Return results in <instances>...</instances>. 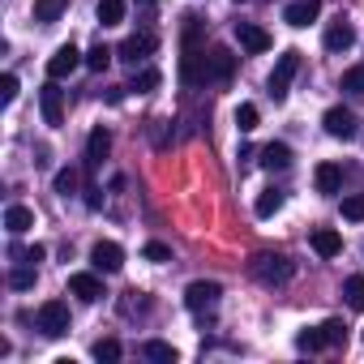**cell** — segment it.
Listing matches in <instances>:
<instances>
[{
  "instance_id": "obj_1",
  "label": "cell",
  "mask_w": 364,
  "mask_h": 364,
  "mask_svg": "<svg viewBox=\"0 0 364 364\" xmlns=\"http://www.w3.org/2000/svg\"><path fill=\"white\" fill-rule=\"evenodd\" d=\"M249 274H253L262 287H283V283L296 274V266H291V257H283V253H253V257H249Z\"/></svg>"
},
{
  "instance_id": "obj_2",
  "label": "cell",
  "mask_w": 364,
  "mask_h": 364,
  "mask_svg": "<svg viewBox=\"0 0 364 364\" xmlns=\"http://www.w3.org/2000/svg\"><path fill=\"white\" fill-rule=\"evenodd\" d=\"M300 73V52L296 48H287L283 56H279V65H274V73H270V99L279 103V99H287V90H291V77Z\"/></svg>"
},
{
  "instance_id": "obj_3",
  "label": "cell",
  "mask_w": 364,
  "mask_h": 364,
  "mask_svg": "<svg viewBox=\"0 0 364 364\" xmlns=\"http://www.w3.org/2000/svg\"><path fill=\"white\" fill-rule=\"evenodd\" d=\"M219 296H223V287L215 283V279H198V283H189L185 287V304H189V313H215V304H219Z\"/></svg>"
},
{
  "instance_id": "obj_4",
  "label": "cell",
  "mask_w": 364,
  "mask_h": 364,
  "mask_svg": "<svg viewBox=\"0 0 364 364\" xmlns=\"http://www.w3.org/2000/svg\"><path fill=\"white\" fill-rule=\"evenodd\" d=\"M35 326H39L48 338H60V334H69V304H65V300H48V304H39V317H35Z\"/></svg>"
},
{
  "instance_id": "obj_5",
  "label": "cell",
  "mask_w": 364,
  "mask_h": 364,
  "mask_svg": "<svg viewBox=\"0 0 364 364\" xmlns=\"http://www.w3.org/2000/svg\"><path fill=\"white\" fill-rule=\"evenodd\" d=\"M154 48H159V39H154L150 31H137V35H129V39L116 48V56H120L124 65H133V69H137L141 60H150V56H154Z\"/></svg>"
},
{
  "instance_id": "obj_6",
  "label": "cell",
  "mask_w": 364,
  "mask_h": 364,
  "mask_svg": "<svg viewBox=\"0 0 364 364\" xmlns=\"http://www.w3.org/2000/svg\"><path fill=\"white\" fill-rule=\"evenodd\" d=\"M321 129H326L330 137H338V141H351L355 129H360V120H355L351 107H330V112L321 116Z\"/></svg>"
},
{
  "instance_id": "obj_7",
  "label": "cell",
  "mask_w": 364,
  "mask_h": 364,
  "mask_svg": "<svg viewBox=\"0 0 364 364\" xmlns=\"http://www.w3.org/2000/svg\"><path fill=\"white\" fill-rule=\"evenodd\" d=\"M39 107H43V124H52V129L65 124V90L56 86V77L39 90Z\"/></svg>"
},
{
  "instance_id": "obj_8",
  "label": "cell",
  "mask_w": 364,
  "mask_h": 364,
  "mask_svg": "<svg viewBox=\"0 0 364 364\" xmlns=\"http://www.w3.org/2000/svg\"><path fill=\"white\" fill-rule=\"evenodd\" d=\"M77 65H86V56L73 48V43H65V48H56L52 56H48V77H56V82H65Z\"/></svg>"
},
{
  "instance_id": "obj_9",
  "label": "cell",
  "mask_w": 364,
  "mask_h": 364,
  "mask_svg": "<svg viewBox=\"0 0 364 364\" xmlns=\"http://www.w3.org/2000/svg\"><path fill=\"white\" fill-rule=\"evenodd\" d=\"M180 82L185 86H202L206 82V52L202 48H185V56H180Z\"/></svg>"
},
{
  "instance_id": "obj_10",
  "label": "cell",
  "mask_w": 364,
  "mask_h": 364,
  "mask_svg": "<svg viewBox=\"0 0 364 364\" xmlns=\"http://www.w3.org/2000/svg\"><path fill=\"white\" fill-rule=\"evenodd\" d=\"M90 262H95V270H103V274H116V270L124 266V249H120L116 240H99V245L90 249Z\"/></svg>"
},
{
  "instance_id": "obj_11",
  "label": "cell",
  "mask_w": 364,
  "mask_h": 364,
  "mask_svg": "<svg viewBox=\"0 0 364 364\" xmlns=\"http://www.w3.org/2000/svg\"><path fill=\"white\" fill-rule=\"evenodd\" d=\"M236 39H240V48L253 52V56H257V52H270V43H274L257 22H236Z\"/></svg>"
},
{
  "instance_id": "obj_12",
  "label": "cell",
  "mask_w": 364,
  "mask_h": 364,
  "mask_svg": "<svg viewBox=\"0 0 364 364\" xmlns=\"http://www.w3.org/2000/svg\"><path fill=\"white\" fill-rule=\"evenodd\" d=\"M232 73H236V56L228 48H215L206 56V82H232Z\"/></svg>"
},
{
  "instance_id": "obj_13",
  "label": "cell",
  "mask_w": 364,
  "mask_h": 364,
  "mask_svg": "<svg viewBox=\"0 0 364 364\" xmlns=\"http://www.w3.org/2000/svg\"><path fill=\"white\" fill-rule=\"evenodd\" d=\"M69 291L77 296V300H86V304H95V300H103L107 291H103V279L99 274H69Z\"/></svg>"
},
{
  "instance_id": "obj_14",
  "label": "cell",
  "mask_w": 364,
  "mask_h": 364,
  "mask_svg": "<svg viewBox=\"0 0 364 364\" xmlns=\"http://www.w3.org/2000/svg\"><path fill=\"white\" fill-rule=\"evenodd\" d=\"M313 185H317V193L334 198V193L343 189V167H338V163H317V171H313Z\"/></svg>"
},
{
  "instance_id": "obj_15",
  "label": "cell",
  "mask_w": 364,
  "mask_h": 364,
  "mask_svg": "<svg viewBox=\"0 0 364 364\" xmlns=\"http://www.w3.org/2000/svg\"><path fill=\"white\" fill-rule=\"evenodd\" d=\"M107 150H112V133L99 124V129H90V137H86V167L95 171L103 159H107Z\"/></svg>"
},
{
  "instance_id": "obj_16",
  "label": "cell",
  "mask_w": 364,
  "mask_h": 364,
  "mask_svg": "<svg viewBox=\"0 0 364 364\" xmlns=\"http://www.w3.org/2000/svg\"><path fill=\"white\" fill-rule=\"evenodd\" d=\"M351 43H355V26H351V22L338 18V22L326 26V52H347Z\"/></svg>"
},
{
  "instance_id": "obj_17",
  "label": "cell",
  "mask_w": 364,
  "mask_h": 364,
  "mask_svg": "<svg viewBox=\"0 0 364 364\" xmlns=\"http://www.w3.org/2000/svg\"><path fill=\"white\" fill-rule=\"evenodd\" d=\"M266 171H287L291 167V146L287 141H270V146H262V159H257Z\"/></svg>"
},
{
  "instance_id": "obj_18",
  "label": "cell",
  "mask_w": 364,
  "mask_h": 364,
  "mask_svg": "<svg viewBox=\"0 0 364 364\" xmlns=\"http://www.w3.org/2000/svg\"><path fill=\"white\" fill-rule=\"evenodd\" d=\"M317 14H321V5H317V0H296V5H287V9H283V22L300 31V26L317 22Z\"/></svg>"
},
{
  "instance_id": "obj_19",
  "label": "cell",
  "mask_w": 364,
  "mask_h": 364,
  "mask_svg": "<svg viewBox=\"0 0 364 364\" xmlns=\"http://www.w3.org/2000/svg\"><path fill=\"white\" fill-rule=\"evenodd\" d=\"M313 253H317V257H338V253H343V236H338L334 228H317V232H313Z\"/></svg>"
},
{
  "instance_id": "obj_20",
  "label": "cell",
  "mask_w": 364,
  "mask_h": 364,
  "mask_svg": "<svg viewBox=\"0 0 364 364\" xmlns=\"http://www.w3.org/2000/svg\"><path fill=\"white\" fill-rule=\"evenodd\" d=\"M5 228H9V236H26L35 228V210L31 206H9L5 210Z\"/></svg>"
},
{
  "instance_id": "obj_21",
  "label": "cell",
  "mask_w": 364,
  "mask_h": 364,
  "mask_svg": "<svg viewBox=\"0 0 364 364\" xmlns=\"http://www.w3.org/2000/svg\"><path fill=\"white\" fill-rule=\"evenodd\" d=\"M279 210H283V189H262L257 202H253V215L257 219H274Z\"/></svg>"
},
{
  "instance_id": "obj_22",
  "label": "cell",
  "mask_w": 364,
  "mask_h": 364,
  "mask_svg": "<svg viewBox=\"0 0 364 364\" xmlns=\"http://www.w3.org/2000/svg\"><path fill=\"white\" fill-rule=\"evenodd\" d=\"M343 296H347V309L351 313H364V274H351L343 283Z\"/></svg>"
},
{
  "instance_id": "obj_23",
  "label": "cell",
  "mask_w": 364,
  "mask_h": 364,
  "mask_svg": "<svg viewBox=\"0 0 364 364\" xmlns=\"http://www.w3.org/2000/svg\"><path fill=\"white\" fill-rule=\"evenodd\" d=\"M65 9H69V0H35V22L48 26V22H56Z\"/></svg>"
},
{
  "instance_id": "obj_24",
  "label": "cell",
  "mask_w": 364,
  "mask_h": 364,
  "mask_svg": "<svg viewBox=\"0 0 364 364\" xmlns=\"http://www.w3.org/2000/svg\"><path fill=\"white\" fill-rule=\"evenodd\" d=\"M141 355H146V360H159V364H176V347L163 343V338H150V343L141 347Z\"/></svg>"
},
{
  "instance_id": "obj_25",
  "label": "cell",
  "mask_w": 364,
  "mask_h": 364,
  "mask_svg": "<svg viewBox=\"0 0 364 364\" xmlns=\"http://www.w3.org/2000/svg\"><path fill=\"white\" fill-rule=\"evenodd\" d=\"M95 14H99L103 26H120V22H124V0H99Z\"/></svg>"
},
{
  "instance_id": "obj_26",
  "label": "cell",
  "mask_w": 364,
  "mask_h": 364,
  "mask_svg": "<svg viewBox=\"0 0 364 364\" xmlns=\"http://www.w3.org/2000/svg\"><path fill=\"white\" fill-rule=\"evenodd\" d=\"M159 82H163V73H159V69H141V73H133L129 90H137V95H150V90H159Z\"/></svg>"
},
{
  "instance_id": "obj_27",
  "label": "cell",
  "mask_w": 364,
  "mask_h": 364,
  "mask_svg": "<svg viewBox=\"0 0 364 364\" xmlns=\"http://www.w3.org/2000/svg\"><path fill=\"white\" fill-rule=\"evenodd\" d=\"M77 180H82V176H77V167H65V171H56L52 185H56V193H60V198H73V193H77Z\"/></svg>"
},
{
  "instance_id": "obj_28",
  "label": "cell",
  "mask_w": 364,
  "mask_h": 364,
  "mask_svg": "<svg viewBox=\"0 0 364 364\" xmlns=\"http://www.w3.org/2000/svg\"><path fill=\"white\" fill-rule=\"evenodd\" d=\"M112 56H116V52H112L107 43H95V48L86 52V69H95V73H103V69L112 65Z\"/></svg>"
},
{
  "instance_id": "obj_29",
  "label": "cell",
  "mask_w": 364,
  "mask_h": 364,
  "mask_svg": "<svg viewBox=\"0 0 364 364\" xmlns=\"http://www.w3.org/2000/svg\"><path fill=\"white\" fill-rule=\"evenodd\" d=\"M321 334H326V347H343V343H347V326H343L338 317L321 321Z\"/></svg>"
},
{
  "instance_id": "obj_30",
  "label": "cell",
  "mask_w": 364,
  "mask_h": 364,
  "mask_svg": "<svg viewBox=\"0 0 364 364\" xmlns=\"http://www.w3.org/2000/svg\"><path fill=\"white\" fill-rule=\"evenodd\" d=\"M296 347H300V351H321V347H326L321 326H317V330H300V334H296Z\"/></svg>"
},
{
  "instance_id": "obj_31",
  "label": "cell",
  "mask_w": 364,
  "mask_h": 364,
  "mask_svg": "<svg viewBox=\"0 0 364 364\" xmlns=\"http://www.w3.org/2000/svg\"><path fill=\"white\" fill-rule=\"evenodd\" d=\"M95 360H99V364H116V360H120V343H116V338H99V343H95Z\"/></svg>"
},
{
  "instance_id": "obj_32",
  "label": "cell",
  "mask_w": 364,
  "mask_h": 364,
  "mask_svg": "<svg viewBox=\"0 0 364 364\" xmlns=\"http://www.w3.org/2000/svg\"><path fill=\"white\" fill-rule=\"evenodd\" d=\"M343 219H347V223H364V193L343 198Z\"/></svg>"
},
{
  "instance_id": "obj_33",
  "label": "cell",
  "mask_w": 364,
  "mask_h": 364,
  "mask_svg": "<svg viewBox=\"0 0 364 364\" xmlns=\"http://www.w3.org/2000/svg\"><path fill=\"white\" fill-rule=\"evenodd\" d=\"M236 129H240V133H253V129H257V107H253V103H240V107H236Z\"/></svg>"
},
{
  "instance_id": "obj_34",
  "label": "cell",
  "mask_w": 364,
  "mask_h": 364,
  "mask_svg": "<svg viewBox=\"0 0 364 364\" xmlns=\"http://www.w3.org/2000/svg\"><path fill=\"white\" fill-rule=\"evenodd\" d=\"M9 287H14V291H26V287H35V266H26V262H22V266L9 274Z\"/></svg>"
},
{
  "instance_id": "obj_35",
  "label": "cell",
  "mask_w": 364,
  "mask_h": 364,
  "mask_svg": "<svg viewBox=\"0 0 364 364\" xmlns=\"http://www.w3.org/2000/svg\"><path fill=\"white\" fill-rule=\"evenodd\" d=\"M338 86H343L347 95H364V65H355V69H347Z\"/></svg>"
},
{
  "instance_id": "obj_36",
  "label": "cell",
  "mask_w": 364,
  "mask_h": 364,
  "mask_svg": "<svg viewBox=\"0 0 364 364\" xmlns=\"http://www.w3.org/2000/svg\"><path fill=\"white\" fill-rule=\"evenodd\" d=\"M141 257H146V262H171V249L159 245V240H150V245L141 249Z\"/></svg>"
},
{
  "instance_id": "obj_37",
  "label": "cell",
  "mask_w": 364,
  "mask_h": 364,
  "mask_svg": "<svg viewBox=\"0 0 364 364\" xmlns=\"http://www.w3.org/2000/svg\"><path fill=\"white\" fill-rule=\"evenodd\" d=\"M14 99H18V77L5 73V77H0V103H14Z\"/></svg>"
},
{
  "instance_id": "obj_38",
  "label": "cell",
  "mask_w": 364,
  "mask_h": 364,
  "mask_svg": "<svg viewBox=\"0 0 364 364\" xmlns=\"http://www.w3.org/2000/svg\"><path fill=\"white\" fill-rule=\"evenodd\" d=\"M86 206H90V210H99V206H103V198H99V189H95V185L86 189Z\"/></svg>"
},
{
  "instance_id": "obj_39",
  "label": "cell",
  "mask_w": 364,
  "mask_h": 364,
  "mask_svg": "<svg viewBox=\"0 0 364 364\" xmlns=\"http://www.w3.org/2000/svg\"><path fill=\"white\" fill-rule=\"evenodd\" d=\"M146 5H154V0H146Z\"/></svg>"
}]
</instances>
